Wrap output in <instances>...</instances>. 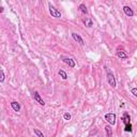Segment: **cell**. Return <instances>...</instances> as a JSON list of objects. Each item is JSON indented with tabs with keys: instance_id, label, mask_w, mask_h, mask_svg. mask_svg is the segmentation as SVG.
I'll use <instances>...</instances> for the list:
<instances>
[{
	"instance_id": "obj_1",
	"label": "cell",
	"mask_w": 137,
	"mask_h": 137,
	"mask_svg": "<svg viewBox=\"0 0 137 137\" xmlns=\"http://www.w3.org/2000/svg\"><path fill=\"white\" fill-rule=\"evenodd\" d=\"M48 8H49V13H50L51 16H53V17H56V18H60V17H61L60 11H58V10L55 8V7H54L51 3L48 4Z\"/></svg>"
},
{
	"instance_id": "obj_2",
	"label": "cell",
	"mask_w": 137,
	"mask_h": 137,
	"mask_svg": "<svg viewBox=\"0 0 137 137\" xmlns=\"http://www.w3.org/2000/svg\"><path fill=\"white\" fill-rule=\"evenodd\" d=\"M106 72H107V80H108V84L110 85L113 88H116V79H115L114 74L111 73L108 69H106Z\"/></svg>"
},
{
	"instance_id": "obj_3",
	"label": "cell",
	"mask_w": 137,
	"mask_h": 137,
	"mask_svg": "<svg viewBox=\"0 0 137 137\" xmlns=\"http://www.w3.org/2000/svg\"><path fill=\"white\" fill-rule=\"evenodd\" d=\"M105 120L108 122L109 124H111V125H114L115 123H116V115L114 113H109V114H106L105 115Z\"/></svg>"
},
{
	"instance_id": "obj_4",
	"label": "cell",
	"mask_w": 137,
	"mask_h": 137,
	"mask_svg": "<svg viewBox=\"0 0 137 137\" xmlns=\"http://www.w3.org/2000/svg\"><path fill=\"white\" fill-rule=\"evenodd\" d=\"M33 99H34V101L38 102V103H39L41 106H44V105H45V102L42 100L41 95H40V93H39L38 91H34V92H33Z\"/></svg>"
},
{
	"instance_id": "obj_5",
	"label": "cell",
	"mask_w": 137,
	"mask_h": 137,
	"mask_svg": "<svg viewBox=\"0 0 137 137\" xmlns=\"http://www.w3.org/2000/svg\"><path fill=\"white\" fill-rule=\"evenodd\" d=\"M72 38L75 40L77 43H79V45H81V46L85 45V42H84L83 38H81V36H79L78 33H75V32H73V33H72Z\"/></svg>"
},
{
	"instance_id": "obj_6",
	"label": "cell",
	"mask_w": 137,
	"mask_h": 137,
	"mask_svg": "<svg viewBox=\"0 0 137 137\" xmlns=\"http://www.w3.org/2000/svg\"><path fill=\"white\" fill-rule=\"evenodd\" d=\"M62 60H63V62L65 64H68L70 68H74V66H75V61H74L73 59H71V58H62Z\"/></svg>"
},
{
	"instance_id": "obj_7",
	"label": "cell",
	"mask_w": 137,
	"mask_h": 137,
	"mask_svg": "<svg viewBox=\"0 0 137 137\" xmlns=\"http://www.w3.org/2000/svg\"><path fill=\"white\" fill-rule=\"evenodd\" d=\"M123 11H124V13H125V15H126V16H129V17L134 16V12H133V10L130 8V7H128V6L123 7Z\"/></svg>"
},
{
	"instance_id": "obj_8",
	"label": "cell",
	"mask_w": 137,
	"mask_h": 137,
	"mask_svg": "<svg viewBox=\"0 0 137 137\" xmlns=\"http://www.w3.org/2000/svg\"><path fill=\"white\" fill-rule=\"evenodd\" d=\"M122 121H123L124 124H128V123H131V117L128 113H124L123 116H122Z\"/></svg>"
},
{
	"instance_id": "obj_9",
	"label": "cell",
	"mask_w": 137,
	"mask_h": 137,
	"mask_svg": "<svg viewBox=\"0 0 137 137\" xmlns=\"http://www.w3.org/2000/svg\"><path fill=\"white\" fill-rule=\"evenodd\" d=\"M11 107H12V108H13L15 111H17V113L21 110V105H19V103H17L16 101L11 102Z\"/></svg>"
},
{
	"instance_id": "obj_10",
	"label": "cell",
	"mask_w": 137,
	"mask_h": 137,
	"mask_svg": "<svg viewBox=\"0 0 137 137\" xmlns=\"http://www.w3.org/2000/svg\"><path fill=\"white\" fill-rule=\"evenodd\" d=\"M117 56H118L120 59H126L129 57L128 54H126L125 51H123V50H119L118 53H117Z\"/></svg>"
},
{
	"instance_id": "obj_11",
	"label": "cell",
	"mask_w": 137,
	"mask_h": 137,
	"mask_svg": "<svg viewBox=\"0 0 137 137\" xmlns=\"http://www.w3.org/2000/svg\"><path fill=\"white\" fill-rule=\"evenodd\" d=\"M105 131H106L107 137H113V131H111V126L110 125H106L105 126Z\"/></svg>"
},
{
	"instance_id": "obj_12",
	"label": "cell",
	"mask_w": 137,
	"mask_h": 137,
	"mask_svg": "<svg viewBox=\"0 0 137 137\" xmlns=\"http://www.w3.org/2000/svg\"><path fill=\"white\" fill-rule=\"evenodd\" d=\"M83 22H84V24L86 25L87 27H92V21L90 19V17H86V18H84L83 19Z\"/></svg>"
},
{
	"instance_id": "obj_13",
	"label": "cell",
	"mask_w": 137,
	"mask_h": 137,
	"mask_svg": "<svg viewBox=\"0 0 137 137\" xmlns=\"http://www.w3.org/2000/svg\"><path fill=\"white\" fill-rule=\"evenodd\" d=\"M79 11H80L83 14H87V13H88V10H87V7L85 6L84 3H81L80 6H79Z\"/></svg>"
},
{
	"instance_id": "obj_14",
	"label": "cell",
	"mask_w": 137,
	"mask_h": 137,
	"mask_svg": "<svg viewBox=\"0 0 137 137\" xmlns=\"http://www.w3.org/2000/svg\"><path fill=\"white\" fill-rule=\"evenodd\" d=\"M59 75H60V77L62 79H66V78H68V75H66V73L63 71V70H60V71H59Z\"/></svg>"
},
{
	"instance_id": "obj_15",
	"label": "cell",
	"mask_w": 137,
	"mask_h": 137,
	"mask_svg": "<svg viewBox=\"0 0 137 137\" xmlns=\"http://www.w3.org/2000/svg\"><path fill=\"white\" fill-rule=\"evenodd\" d=\"M33 131H34V134H36V135L38 136V137H44V134L42 133V132L40 131V130H38V129H34Z\"/></svg>"
},
{
	"instance_id": "obj_16",
	"label": "cell",
	"mask_w": 137,
	"mask_h": 137,
	"mask_svg": "<svg viewBox=\"0 0 137 137\" xmlns=\"http://www.w3.org/2000/svg\"><path fill=\"white\" fill-rule=\"evenodd\" d=\"M132 124L131 123H128V124H125V129H124V131L125 132H132Z\"/></svg>"
},
{
	"instance_id": "obj_17",
	"label": "cell",
	"mask_w": 137,
	"mask_h": 137,
	"mask_svg": "<svg viewBox=\"0 0 137 137\" xmlns=\"http://www.w3.org/2000/svg\"><path fill=\"white\" fill-rule=\"evenodd\" d=\"M4 78H6V75H4V72L3 70H1V78H0V83H3Z\"/></svg>"
},
{
	"instance_id": "obj_18",
	"label": "cell",
	"mask_w": 137,
	"mask_h": 137,
	"mask_svg": "<svg viewBox=\"0 0 137 137\" xmlns=\"http://www.w3.org/2000/svg\"><path fill=\"white\" fill-rule=\"evenodd\" d=\"M63 118L65 119V120H70V119H71V115H70L69 113H65L63 115Z\"/></svg>"
},
{
	"instance_id": "obj_19",
	"label": "cell",
	"mask_w": 137,
	"mask_h": 137,
	"mask_svg": "<svg viewBox=\"0 0 137 137\" xmlns=\"http://www.w3.org/2000/svg\"><path fill=\"white\" fill-rule=\"evenodd\" d=\"M131 92H132V94H134V95L137 98V88H132Z\"/></svg>"
}]
</instances>
